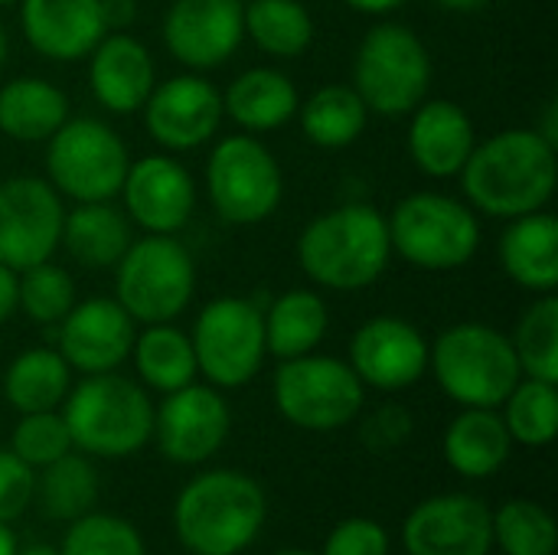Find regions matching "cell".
Masks as SVG:
<instances>
[{"label": "cell", "instance_id": "obj_31", "mask_svg": "<svg viewBox=\"0 0 558 555\" xmlns=\"http://www.w3.org/2000/svg\"><path fill=\"white\" fill-rule=\"evenodd\" d=\"M128 360H134V370H137L141 383L147 389L160 393V396L177 393V389L196 383V376H199L190 334H183L173 324H147V327H141Z\"/></svg>", "mask_w": 558, "mask_h": 555}, {"label": "cell", "instance_id": "obj_20", "mask_svg": "<svg viewBox=\"0 0 558 555\" xmlns=\"http://www.w3.org/2000/svg\"><path fill=\"white\" fill-rule=\"evenodd\" d=\"M59 327V353L72 373L95 376L114 373L134 347L137 324L114 298H88L75 301L72 311L56 324Z\"/></svg>", "mask_w": 558, "mask_h": 555}, {"label": "cell", "instance_id": "obj_29", "mask_svg": "<svg viewBox=\"0 0 558 555\" xmlns=\"http://www.w3.org/2000/svg\"><path fill=\"white\" fill-rule=\"evenodd\" d=\"M330 327L327 301L317 291L291 288L265 307V350L275 360L314 353Z\"/></svg>", "mask_w": 558, "mask_h": 555}, {"label": "cell", "instance_id": "obj_17", "mask_svg": "<svg viewBox=\"0 0 558 555\" xmlns=\"http://www.w3.org/2000/svg\"><path fill=\"white\" fill-rule=\"evenodd\" d=\"M242 43V0H173L163 13V46L190 72L226 65Z\"/></svg>", "mask_w": 558, "mask_h": 555}, {"label": "cell", "instance_id": "obj_8", "mask_svg": "<svg viewBox=\"0 0 558 555\" xmlns=\"http://www.w3.org/2000/svg\"><path fill=\"white\" fill-rule=\"evenodd\" d=\"M114 272V301L137 327L173 324L196 294V262L177 236L134 239Z\"/></svg>", "mask_w": 558, "mask_h": 555}, {"label": "cell", "instance_id": "obj_37", "mask_svg": "<svg viewBox=\"0 0 558 555\" xmlns=\"http://www.w3.org/2000/svg\"><path fill=\"white\" fill-rule=\"evenodd\" d=\"M494 546L504 555H556L558 527L553 514L533 500H507L490 510Z\"/></svg>", "mask_w": 558, "mask_h": 555}, {"label": "cell", "instance_id": "obj_1", "mask_svg": "<svg viewBox=\"0 0 558 555\" xmlns=\"http://www.w3.org/2000/svg\"><path fill=\"white\" fill-rule=\"evenodd\" d=\"M458 177L474 213L490 219L530 216L556 196L558 147L536 128H507L477 141Z\"/></svg>", "mask_w": 558, "mask_h": 555}, {"label": "cell", "instance_id": "obj_21", "mask_svg": "<svg viewBox=\"0 0 558 555\" xmlns=\"http://www.w3.org/2000/svg\"><path fill=\"white\" fill-rule=\"evenodd\" d=\"M88 59V88L95 101L111 114H137L157 85V65L150 49L124 33H105Z\"/></svg>", "mask_w": 558, "mask_h": 555}, {"label": "cell", "instance_id": "obj_19", "mask_svg": "<svg viewBox=\"0 0 558 555\" xmlns=\"http://www.w3.org/2000/svg\"><path fill=\"white\" fill-rule=\"evenodd\" d=\"M409 555H490V507L471 494H441L422 500L402 523Z\"/></svg>", "mask_w": 558, "mask_h": 555}, {"label": "cell", "instance_id": "obj_36", "mask_svg": "<svg viewBox=\"0 0 558 555\" xmlns=\"http://www.w3.org/2000/svg\"><path fill=\"white\" fill-rule=\"evenodd\" d=\"M504 425L510 438L523 448H546L558 432V389L556 383L523 376L513 393L504 399Z\"/></svg>", "mask_w": 558, "mask_h": 555}, {"label": "cell", "instance_id": "obj_4", "mask_svg": "<svg viewBox=\"0 0 558 555\" xmlns=\"http://www.w3.org/2000/svg\"><path fill=\"white\" fill-rule=\"evenodd\" d=\"M72 448L88 458H128L154 435V402L147 389L118 373L85 376L62 402Z\"/></svg>", "mask_w": 558, "mask_h": 555}, {"label": "cell", "instance_id": "obj_48", "mask_svg": "<svg viewBox=\"0 0 558 555\" xmlns=\"http://www.w3.org/2000/svg\"><path fill=\"white\" fill-rule=\"evenodd\" d=\"M16 550H20V543H16L13 527L0 520V555H16Z\"/></svg>", "mask_w": 558, "mask_h": 555}, {"label": "cell", "instance_id": "obj_45", "mask_svg": "<svg viewBox=\"0 0 558 555\" xmlns=\"http://www.w3.org/2000/svg\"><path fill=\"white\" fill-rule=\"evenodd\" d=\"M16 314V272L0 265V324Z\"/></svg>", "mask_w": 558, "mask_h": 555}, {"label": "cell", "instance_id": "obj_52", "mask_svg": "<svg viewBox=\"0 0 558 555\" xmlns=\"http://www.w3.org/2000/svg\"><path fill=\"white\" fill-rule=\"evenodd\" d=\"M10 3H20V0H0V7H10Z\"/></svg>", "mask_w": 558, "mask_h": 555}, {"label": "cell", "instance_id": "obj_16", "mask_svg": "<svg viewBox=\"0 0 558 555\" xmlns=\"http://www.w3.org/2000/svg\"><path fill=\"white\" fill-rule=\"evenodd\" d=\"M118 196L131 226L147 236H177L196 213V180L173 154L131 160Z\"/></svg>", "mask_w": 558, "mask_h": 555}, {"label": "cell", "instance_id": "obj_23", "mask_svg": "<svg viewBox=\"0 0 558 555\" xmlns=\"http://www.w3.org/2000/svg\"><path fill=\"white\" fill-rule=\"evenodd\" d=\"M409 157L432 180H451L477 147L471 114L451 98H425L409 114Z\"/></svg>", "mask_w": 558, "mask_h": 555}, {"label": "cell", "instance_id": "obj_27", "mask_svg": "<svg viewBox=\"0 0 558 555\" xmlns=\"http://www.w3.org/2000/svg\"><path fill=\"white\" fill-rule=\"evenodd\" d=\"M441 451L454 474L468 481H484L510 461L513 438L497 409H464L445 429Z\"/></svg>", "mask_w": 558, "mask_h": 555}, {"label": "cell", "instance_id": "obj_49", "mask_svg": "<svg viewBox=\"0 0 558 555\" xmlns=\"http://www.w3.org/2000/svg\"><path fill=\"white\" fill-rule=\"evenodd\" d=\"M16 555H59V550L56 546H46V543H33V546L16 550Z\"/></svg>", "mask_w": 558, "mask_h": 555}, {"label": "cell", "instance_id": "obj_13", "mask_svg": "<svg viewBox=\"0 0 558 555\" xmlns=\"http://www.w3.org/2000/svg\"><path fill=\"white\" fill-rule=\"evenodd\" d=\"M65 206L46 177L0 180V265L26 272L59 252Z\"/></svg>", "mask_w": 558, "mask_h": 555}, {"label": "cell", "instance_id": "obj_35", "mask_svg": "<svg viewBox=\"0 0 558 555\" xmlns=\"http://www.w3.org/2000/svg\"><path fill=\"white\" fill-rule=\"evenodd\" d=\"M510 343L523 376L558 386V298L553 291L539 294L523 311Z\"/></svg>", "mask_w": 558, "mask_h": 555}, {"label": "cell", "instance_id": "obj_33", "mask_svg": "<svg viewBox=\"0 0 558 555\" xmlns=\"http://www.w3.org/2000/svg\"><path fill=\"white\" fill-rule=\"evenodd\" d=\"M242 26L255 49L271 59H298L314 43V16L301 0H248Z\"/></svg>", "mask_w": 558, "mask_h": 555}, {"label": "cell", "instance_id": "obj_14", "mask_svg": "<svg viewBox=\"0 0 558 555\" xmlns=\"http://www.w3.org/2000/svg\"><path fill=\"white\" fill-rule=\"evenodd\" d=\"M232 429V412L216 386L190 383L177 393H167L154 406V442L160 455L180 468L206 464L219 455Z\"/></svg>", "mask_w": 558, "mask_h": 555}, {"label": "cell", "instance_id": "obj_41", "mask_svg": "<svg viewBox=\"0 0 558 555\" xmlns=\"http://www.w3.org/2000/svg\"><path fill=\"white\" fill-rule=\"evenodd\" d=\"M320 555H389V533L376 520L350 517L330 530Z\"/></svg>", "mask_w": 558, "mask_h": 555}, {"label": "cell", "instance_id": "obj_10", "mask_svg": "<svg viewBox=\"0 0 558 555\" xmlns=\"http://www.w3.org/2000/svg\"><path fill=\"white\" fill-rule=\"evenodd\" d=\"M206 193L222 222L258 226L278 213L284 200V173L258 134H229L209 150Z\"/></svg>", "mask_w": 558, "mask_h": 555}, {"label": "cell", "instance_id": "obj_28", "mask_svg": "<svg viewBox=\"0 0 558 555\" xmlns=\"http://www.w3.org/2000/svg\"><path fill=\"white\" fill-rule=\"evenodd\" d=\"M72 118L69 95L36 75H16L0 85V134L20 144H46Z\"/></svg>", "mask_w": 558, "mask_h": 555}, {"label": "cell", "instance_id": "obj_2", "mask_svg": "<svg viewBox=\"0 0 558 555\" xmlns=\"http://www.w3.org/2000/svg\"><path fill=\"white\" fill-rule=\"evenodd\" d=\"M294 252L301 272L317 288L340 294L376 285L392 262L386 216L369 203H343L314 216L298 236Z\"/></svg>", "mask_w": 558, "mask_h": 555}, {"label": "cell", "instance_id": "obj_47", "mask_svg": "<svg viewBox=\"0 0 558 555\" xmlns=\"http://www.w3.org/2000/svg\"><path fill=\"white\" fill-rule=\"evenodd\" d=\"M441 10H451V13H477V10H484L490 0H435Z\"/></svg>", "mask_w": 558, "mask_h": 555}, {"label": "cell", "instance_id": "obj_50", "mask_svg": "<svg viewBox=\"0 0 558 555\" xmlns=\"http://www.w3.org/2000/svg\"><path fill=\"white\" fill-rule=\"evenodd\" d=\"M7 52H10V43H7V29H3V20H0V72L7 65Z\"/></svg>", "mask_w": 558, "mask_h": 555}, {"label": "cell", "instance_id": "obj_40", "mask_svg": "<svg viewBox=\"0 0 558 555\" xmlns=\"http://www.w3.org/2000/svg\"><path fill=\"white\" fill-rule=\"evenodd\" d=\"M10 451L23 464H29L33 471H43L46 464L69 455L72 438H69V429L62 422V412L52 409V412H26V415H20V422L13 429V438H10Z\"/></svg>", "mask_w": 558, "mask_h": 555}, {"label": "cell", "instance_id": "obj_32", "mask_svg": "<svg viewBox=\"0 0 558 555\" xmlns=\"http://www.w3.org/2000/svg\"><path fill=\"white\" fill-rule=\"evenodd\" d=\"M72 389V370L59 350L33 347L10 360L3 373V399L20 412H52Z\"/></svg>", "mask_w": 558, "mask_h": 555}, {"label": "cell", "instance_id": "obj_11", "mask_svg": "<svg viewBox=\"0 0 558 555\" xmlns=\"http://www.w3.org/2000/svg\"><path fill=\"white\" fill-rule=\"evenodd\" d=\"M128 167V144L101 118H69L46 141V180L72 203L118 200Z\"/></svg>", "mask_w": 558, "mask_h": 555}, {"label": "cell", "instance_id": "obj_26", "mask_svg": "<svg viewBox=\"0 0 558 555\" xmlns=\"http://www.w3.org/2000/svg\"><path fill=\"white\" fill-rule=\"evenodd\" d=\"M131 242V219L124 216V209L114 206V200L75 203L72 209H65L59 249H65L75 265L88 272H111Z\"/></svg>", "mask_w": 558, "mask_h": 555}, {"label": "cell", "instance_id": "obj_51", "mask_svg": "<svg viewBox=\"0 0 558 555\" xmlns=\"http://www.w3.org/2000/svg\"><path fill=\"white\" fill-rule=\"evenodd\" d=\"M275 555H317V553H307V550H281V553Z\"/></svg>", "mask_w": 558, "mask_h": 555}, {"label": "cell", "instance_id": "obj_7", "mask_svg": "<svg viewBox=\"0 0 558 555\" xmlns=\"http://www.w3.org/2000/svg\"><path fill=\"white\" fill-rule=\"evenodd\" d=\"M356 95L379 118H409L432 88V56L425 39L402 23H376L356 46Z\"/></svg>", "mask_w": 558, "mask_h": 555}, {"label": "cell", "instance_id": "obj_9", "mask_svg": "<svg viewBox=\"0 0 558 555\" xmlns=\"http://www.w3.org/2000/svg\"><path fill=\"white\" fill-rule=\"evenodd\" d=\"M271 396L281 419L294 429L337 432L363 412L366 386L347 360L314 350L294 360H278Z\"/></svg>", "mask_w": 558, "mask_h": 555}, {"label": "cell", "instance_id": "obj_3", "mask_svg": "<svg viewBox=\"0 0 558 555\" xmlns=\"http://www.w3.org/2000/svg\"><path fill=\"white\" fill-rule=\"evenodd\" d=\"M268 520V497L262 484L242 471H203L173 504V530L186 553H245Z\"/></svg>", "mask_w": 558, "mask_h": 555}, {"label": "cell", "instance_id": "obj_46", "mask_svg": "<svg viewBox=\"0 0 558 555\" xmlns=\"http://www.w3.org/2000/svg\"><path fill=\"white\" fill-rule=\"evenodd\" d=\"M343 3L366 16H386V13H396L405 0H343Z\"/></svg>", "mask_w": 558, "mask_h": 555}, {"label": "cell", "instance_id": "obj_6", "mask_svg": "<svg viewBox=\"0 0 558 555\" xmlns=\"http://www.w3.org/2000/svg\"><path fill=\"white\" fill-rule=\"evenodd\" d=\"M392 255L418 272H458L474 262L481 249L477 213L448 193H409L386 216Z\"/></svg>", "mask_w": 558, "mask_h": 555}, {"label": "cell", "instance_id": "obj_43", "mask_svg": "<svg viewBox=\"0 0 558 555\" xmlns=\"http://www.w3.org/2000/svg\"><path fill=\"white\" fill-rule=\"evenodd\" d=\"M412 429H415L412 412H409L405 406L386 402V406H379V409L363 422V445H366L369 451L386 455V451L402 448V445L412 438Z\"/></svg>", "mask_w": 558, "mask_h": 555}, {"label": "cell", "instance_id": "obj_39", "mask_svg": "<svg viewBox=\"0 0 558 555\" xmlns=\"http://www.w3.org/2000/svg\"><path fill=\"white\" fill-rule=\"evenodd\" d=\"M59 555H147V550L128 520L88 510L69 523Z\"/></svg>", "mask_w": 558, "mask_h": 555}, {"label": "cell", "instance_id": "obj_5", "mask_svg": "<svg viewBox=\"0 0 558 555\" xmlns=\"http://www.w3.org/2000/svg\"><path fill=\"white\" fill-rule=\"evenodd\" d=\"M428 370L441 393L464 409H500L523 379L510 337L477 321L441 330L428 343Z\"/></svg>", "mask_w": 558, "mask_h": 555}, {"label": "cell", "instance_id": "obj_44", "mask_svg": "<svg viewBox=\"0 0 558 555\" xmlns=\"http://www.w3.org/2000/svg\"><path fill=\"white\" fill-rule=\"evenodd\" d=\"M101 16L108 33H124L137 20V3L134 0H101Z\"/></svg>", "mask_w": 558, "mask_h": 555}, {"label": "cell", "instance_id": "obj_12", "mask_svg": "<svg viewBox=\"0 0 558 555\" xmlns=\"http://www.w3.org/2000/svg\"><path fill=\"white\" fill-rule=\"evenodd\" d=\"M199 376L216 389H242L265 366V307L252 298H213L190 334Z\"/></svg>", "mask_w": 558, "mask_h": 555}, {"label": "cell", "instance_id": "obj_30", "mask_svg": "<svg viewBox=\"0 0 558 555\" xmlns=\"http://www.w3.org/2000/svg\"><path fill=\"white\" fill-rule=\"evenodd\" d=\"M294 118L301 121V134L314 147L343 150L363 137V131L369 124V108L363 105V98L356 95L353 85L330 82V85H320L317 92H311L298 105Z\"/></svg>", "mask_w": 558, "mask_h": 555}, {"label": "cell", "instance_id": "obj_18", "mask_svg": "<svg viewBox=\"0 0 558 555\" xmlns=\"http://www.w3.org/2000/svg\"><path fill=\"white\" fill-rule=\"evenodd\" d=\"M347 363L363 386L402 393L428 373V340L405 317L379 314L356 327Z\"/></svg>", "mask_w": 558, "mask_h": 555}, {"label": "cell", "instance_id": "obj_25", "mask_svg": "<svg viewBox=\"0 0 558 555\" xmlns=\"http://www.w3.org/2000/svg\"><path fill=\"white\" fill-rule=\"evenodd\" d=\"M301 105L298 85L275 65H255L239 72L222 92V111L245 134H268L294 121Z\"/></svg>", "mask_w": 558, "mask_h": 555}, {"label": "cell", "instance_id": "obj_42", "mask_svg": "<svg viewBox=\"0 0 558 555\" xmlns=\"http://www.w3.org/2000/svg\"><path fill=\"white\" fill-rule=\"evenodd\" d=\"M36 497V471L23 464L10 448L0 451V520L13 523Z\"/></svg>", "mask_w": 558, "mask_h": 555}, {"label": "cell", "instance_id": "obj_15", "mask_svg": "<svg viewBox=\"0 0 558 555\" xmlns=\"http://www.w3.org/2000/svg\"><path fill=\"white\" fill-rule=\"evenodd\" d=\"M144 128L167 154H190L222 128V92L203 72H183L154 85L144 101Z\"/></svg>", "mask_w": 558, "mask_h": 555}, {"label": "cell", "instance_id": "obj_34", "mask_svg": "<svg viewBox=\"0 0 558 555\" xmlns=\"http://www.w3.org/2000/svg\"><path fill=\"white\" fill-rule=\"evenodd\" d=\"M39 500L49 520L59 523H72L78 517H85L88 510H95L98 500V471L88 461V455L82 451H69L59 461L43 468L39 478Z\"/></svg>", "mask_w": 558, "mask_h": 555}, {"label": "cell", "instance_id": "obj_22", "mask_svg": "<svg viewBox=\"0 0 558 555\" xmlns=\"http://www.w3.org/2000/svg\"><path fill=\"white\" fill-rule=\"evenodd\" d=\"M20 29L49 62H78L108 33L101 0H20Z\"/></svg>", "mask_w": 558, "mask_h": 555}, {"label": "cell", "instance_id": "obj_38", "mask_svg": "<svg viewBox=\"0 0 558 555\" xmlns=\"http://www.w3.org/2000/svg\"><path fill=\"white\" fill-rule=\"evenodd\" d=\"M75 304L72 275L49 262H39L26 272H16V311H23L33 324H59Z\"/></svg>", "mask_w": 558, "mask_h": 555}, {"label": "cell", "instance_id": "obj_24", "mask_svg": "<svg viewBox=\"0 0 558 555\" xmlns=\"http://www.w3.org/2000/svg\"><path fill=\"white\" fill-rule=\"evenodd\" d=\"M504 275L536 294H549L558 285V222L553 213L539 209L530 216L507 219L497 242Z\"/></svg>", "mask_w": 558, "mask_h": 555}]
</instances>
